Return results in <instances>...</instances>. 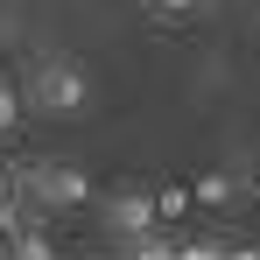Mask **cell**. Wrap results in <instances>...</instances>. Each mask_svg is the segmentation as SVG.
Listing matches in <instances>:
<instances>
[{
    "label": "cell",
    "mask_w": 260,
    "mask_h": 260,
    "mask_svg": "<svg viewBox=\"0 0 260 260\" xmlns=\"http://www.w3.org/2000/svg\"><path fill=\"white\" fill-rule=\"evenodd\" d=\"M85 99H91V78L78 71V63H56V56H49V63H36V78L21 85V106L56 113V120H63V113H85Z\"/></svg>",
    "instance_id": "obj_1"
},
{
    "label": "cell",
    "mask_w": 260,
    "mask_h": 260,
    "mask_svg": "<svg viewBox=\"0 0 260 260\" xmlns=\"http://www.w3.org/2000/svg\"><path fill=\"white\" fill-rule=\"evenodd\" d=\"M14 190H28V197H43V204H85L91 176L85 169H56V162H36V169L14 176Z\"/></svg>",
    "instance_id": "obj_2"
},
{
    "label": "cell",
    "mask_w": 260,
    "mask_h": 260,
    "mask_svg": "<svg viewBox=\"0 0 260 260\" xmlns=\"http://www.w3.org/2000/svg\"><path fill=\"white\" fill-rule=\"evenodd\" d=\"M106 218H113V232H134V239H141V232L155 225V197H148V190H113Z\"/></svg>",
    "instance_id": "obj_3"
},
{
    "label": "cell",
    "mask_w": 260,
    "mask_h": 260,
    "mask_svg": "<svg viewBox=\"0 0 260 260\" xmlns=\"http://www.w3.org/2000/svg\"><path fill=\"white\" fill-rule=\"evenodd\" d=\"M190 204H197V190H190V183L155 190V225H183V218H190Z\"/></svg>",
    "instance_id": "obj_4"
},
{
    "label": "cell",
    "mask_w": 260,
    "mask_h": 260,
    "mask_svg": "<svg viewBox=\"0 0 260 260\" xmlns=\"http://www.w3.org/2000/svg\"><path fill=\"white\" fill-rule=\"evenodd\" d=\"M14 120H21V91L14 78H0V134H14Z\"/></svg>",
    "instance_id": "obj_5"
},
{
    "label": "cell",
    "mask_w": 260,
    "mask_h": 260,
    "mask_svg": "<svg viewBox=\"0 0 260 260\" xmlns=\"http://www.w3.org/2000/svg\"><path fill=\"white\" fill-rule=\"evenodd\" d=\"M197 190V204H225L232 197V176H204V183H190Z\"/></svg>",
    "instance_id": "obj_6"
},
{
    "label": "cell",
    "mask_w": 260,
    "mask_h": 260,
    "mask_svg": "<svg viewBox=\"0 0 260 260\" xmlns=\"http://www.w3.org/2000/svg\"><path fill=\"white\" fill-rule=\"evenodd\" d=\"M14 253H21V260H49V239H43V232H21Z\"/></svg>",
    "instance_id": "obj_7"
},
{
    "label": "cell",
    "mask_w": 260,
    "mask_h": 260,
    "mask_svg": "<svg viewBox=\"0 0 260 260\" xmlns=\"http://www.w3.org/2000/svg\"><path fill=\"white\" fill-rule=\"evenodd\" d=\"M155 7H162V14H183V7H197V0H155Z\"/></svg>",
    "instance_id": "obj_8"
},
{
    "label": "cell",
    "mask_w": 260,
    "mask_h": 260,
    "mask_svg": "<svg viewBox=\"0 0 260 260\" xmlns=\"http://www.w3.org/2000/svg\"><path fill=\"white\" fill-rule=\"evenodd\" d=\"M7 197H14V176H7V169H0V204H7Z\"/></svg>",
    "instance_id": "obj_9"
},
{
    "label": "cell",
    "mask_w": 260,
    "mask_h": 260,
    "mask_svg": "<svg viewBox=\"0 0 260 260\" xmlns=\"http://www.w3.org/2000/svg\"><path fill=\"white\" fill-rule=\"evenodd\" d=\"M253 176H260V162H253Z\"/></svg>",
    "instance_id": "obj_10"
}]
</instances>
